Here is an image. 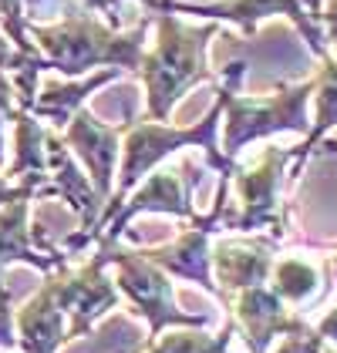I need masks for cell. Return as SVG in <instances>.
I'll list each match as a JSON object with an SVG mask.
<instances>
[{
  "mask_svg": "<svg viewBox=\"0 0 337 353\" xmlns=\"http://www.w3.org/2000/svg\"><path fill=\"white\" fill-rule=\"evenodd\" d=\"M155 41L145 48L139 64L142 84H145V114L155 121H168L172 108L202 81H213L209 68V41L216 37L220 24L189 28L172 10H155Z\"/></svg>",
  "mask_w": 337,
  "mask_h": 353,
  "instance_id": "1",
  "label": "cell"
},
{
  "mask_svg": "<svg viewBox=\"0 0 337 353\" xmlns=\"http://www.w3.org/2000/svg\"><path fill=\"white\" fill-rule=\"evenodd\" d=\"M37 51L48 57L51 71L64 78H81L91 68H118V71H139L148 37V17L132 30H115L102 24L95 10L68 14L57 24H28Z\"/></svg>",
  "mask_w": 337,
  "mask_h": 353,
  "instance_id": "2",
  "label": "cell"
},
{
  "mask_svg": "<svg viewBox=\"0 0 337 353\" xmlns=\"http://www.w3.org/2000/svg\"><path fill=\"white\" fill-rule=\"evenodd\" d=\"M307 155L297 148L267 145L253 162L233 168V202H226L223 229L229 232H267L280 243L290 232V202L283 199Z\"/></svg>",
  "mask_w": 337,
  "mask_h": 353,
  "instance_id": "3",
  "label": "cell"
},
{
  "mask_svg": "<svg viewBox=\"0 0 337 353\" xmlns=\"http://www.w3.org/2000/svg\"><path fill=\"white\" fill-rule=\"evenodd\" d=\"M247 74V64H229L223 71L226 78V108H223V152L226 159L236 162V155L260 138L293 132V135L307 138L310 132V114L307 105L314 98V78L300 84H280L277 91L263 94V98H247L240 94V84Z\"/></svg>",
  "mask_w": 337,
  "mask_h": 353,
  "instance_id": "4",
  "label": "cell"
},
{
  "mask_svg": "<svg viewBox=\"0 0 337 353\" xmlns=\"http://www.w3.org/2000/svg\"><path fill=\"white\" fill-rule=\"evenodd\" d=\"M98 245L108 256V270H115L118 293L148 323V336H159L172 326H209V316L186 313L179 306L175 290H172V276L162 266H155L142 245H122L118 239Z\"/></svg>",
  "mask_w": 337,
  "mask_h": 353,
  "instance_id": "5",
  "label": "cell"
},
{
  "mask_svg": "<svg viewBox=\"0 0 337 353\" xmlns=\"http://www.w3.org/2000/svg\"><path fill=\"white\" fill-rule=\"evenodd\" d=\"M226 202H229V179H220V189H216V202L206 216L189 219V229H182L175 239H168L162 245H142L145 256L162 266L172 279H186V283H196L202 286L213 299L223 303V290L216 286L213 279V236L223 232V219H226Z\"/></svg>",
  "mask_w": 337,
  "mask_h": 353,
  "instance_id": "6",
  "label": "cell"
},
{
  "mask_svg": "<svg viewBox=\"0 0 337 353\" xmlns=\"http://www.w3.org/2000/svg\"><path fill=\"white\" fill-rule=\"evenodd\" d=\"M51 279H55L57 290V303L68 313V336L71 340L88 336L95 323L122 303L118 283L108 279V256L102 245L95 249V256H88L78 266L51 270Z\"/></svg>",
  "mask_w": 337,
  "mask_h": 353,
  "instance_id": "7",
  "label": "cell"
},
{
  "mask_svg": "<svg viewBox=\"0 0 337 353\" xmlns=\"http://www.w3.org/2000/svg\"><path fill=\"white\" fill-rule=\"evenodd\" d=\"M155 10H172V14H196V17H206V21H233L240 24L247 37L256 34V24L263 17H277L283 14L287 21H293V28L300 30V37L310 44V51L317 57L331 54V41L324 28L307 14V7L300 0H216V3H175V0H159ZM152 10V14H155Z\"/></svg>",
  "mask_w": 337,
  "mask_h": 353,
  "instance_id": "8",
  "label": "cell"
},
{
  "mask_svg": "<svg viewBox=\"0 0 337 353\" xmlns=\"http://www.w3.org/2000/svg\"><path fill=\"white\" fill-rule=\"evenodd\" d=\"M186 172H189V162L175 165V168H159V172L152 168L139 185L128 192L122 209L108 219V225L102 229L98 243L122 239L125 225L135 216H142V212H166V216H179V219H196L199 212L193 205V189H196L199 175H186Z\"/></svg>",
  "mask_w": 337,
  "mask_h": 353,
  "instance_id": "9",
  "label": "cell"
},
{
  "mask_svg": "<svg viewBox=\"0 0 337 353\" xmlns=\"http://www.w3.org/2000/svg\"><path fill=\"white\" fill-rule=\"evenodd\" d=\"M226 310H229V316L236 323V333L243 336V343H247L250 353H267V347L277 336L300 333L307 326V316L287 310V303L267 283L233 293L226 299Z\"/></svg>",
  "mask_w": 337,
  "mask_h": 353,
  "instance_id": "10",
  "label": "cell"
},
{
  "mask_svg": "<svg viewBox=\"0 0 337 353\" xmlns=\"http://www.w3.org/2000/svg\"><path fill=\"white\" fill-rule=\"evenodd\" d=\"M277 239L273 236H260V232H240L213 243L209 256H213V279L223 290V306L226 299L240 290L250 286H263L270 283V272L277 263Z\"/></svg>",
  "mask_w": 337,
  "mask_h": 353,
  "instance_id": "11",
  "label": "cell"
},
{
  "mask_svg": "<svg viewBox=\"0 0 337 353\" xmlns=\"http://www.w3.org/2000/svg\"><path fill=\"white\" fill-rule=\"evenodd\" d=\"M122 135H125V125H105L84 105L75 111V118L64 128V141H68L71 155L81 162L88 179L95 182V189L102 192L105 205H108V199L115 192V175H118V159H122Z\"/></svg>",
  "mask_w": 337,
  "mask_h": 353,
  "instance_id": "12",
  "label": "cell"
},
{
  "mask_svg": "<svg viewBox=\"0 0 337 353\" xmlns=\"http://www.w3.org/2000/svg\"><path fill=\"white\" fill-rule=\"evenodd\" d=\"M14 330H17V347L24 353H57L68 336V313L57 303V290L51 272H44V283L34 296L14 310Z\"/></svg>",
  "mask_w": 337,
  "mask_h": 353,
  "instance_id": "13",
  "label": "cell"
},
{
  "mask_svg": "<svg viewBox=\"0 0 337 353\" xmlns=\"http://www.w3.org/2000/svg\"><path fill=\"white\" fill-rule=\"evenodd\" d=\"M122 74H125V71L108 68V71H98V74H91V78H84V81H68V84L48 81L41 91H37V98H34L30 111H34L37 118L51 121L55 128H68V121H71L75 111L84 105V98H88L91 91H98L102 84L122 78Z\"/></svg>",
  "mask_w": 337,
  "mask_h": 353,
  "instance_id": "14",
  "label": "cell"
},
{
  "mask_svg": "<svg viewBox=\"0 0 337 353\" xmlns=\"http://www.w3.org/2000/svg\"><path fill=\"white\" fill-rule=\"evenodd\" d=\"M324 266L314 263L307 256H280L273 263V272H270V290L287 303V306H307L317 296H324L320 283H324Z\"/></svg>",
  "mask_w": 337,
  "mask_h": 353,
  "instance_id": "15",
  "label": "cell"
},
{
  "mask_svg": "<svg viewBox=\"0 0 337 353\" xmlns=\"http://www.w3.org/2000/svg\"><path fill=\"white\" fill-rule=\"evenodd\" d=\"M14 162L7 165V179L24 175H48V128L37 121V114L28 108H14Z\"/></svg>",
  "mask_w": 337,
  "mask_h": 353,
  "instance_id": "16",
  "label": "cell"
},
{
  "mask_svg": "<svg viewBox=\"0 0 337 353\" xmlns=\"http://www.w3.org/2000/svg\"><path fill=\"white\" fill-rule=\"evenodd\" d=\"M236 336L233 316H226L220 333H209L206 326H172L159 336H148L145 347H135L132 353H229V343Z\"/></svg>",
  "mask_w": 337,
  "mask_h": 353,
  "instance_id": "17",
  "label": "cell"
},
{
  "mask_svg": "<svg viewBox=\"0 0 337 353\" xmlns=\"http://www.w3.org/2000/svg\"><path fill=\"white\" fill-rule=\"evenodd\" d=\"M327 347V340L317 333V326H304L300 333H290V336H283V343L277 347L273 353H324Z\"/></svg>",
  "mask_w": 337,
  "mask_h": 353,
  "instance_id": "18",
  "label": "cell"
},
{
  "mask_svg": "<svg viewBox=\"0 0 337 353\" xmlns=\"http://www.w3.org/2000/svg\"><path fill=\"white\" fill-rule=\"evenodd\" d=\"M317 333L327 340V343H337V306L334 310H327L324 316H320V323H317Z\"/></svg>",
  "mask_w": 337,
  "mask_h": 353,
  "instance_id": "19",
  "label": "cell"
},
{
  "mask_svg": "<svg viewBox=\"0 0 337 353\" xmlns=\"http://www.w3.org/2000/svg\"><path fill=\"white\" fill-rule=\"evenodd\" d=\"M324 270H327V279H331V286H334V283H337V252L327 259V263H324Z\"/></svg>",
  "mask_w": 337,
  "mask_h": 353,
  "instance_id": "20",
  "label": "cell"
},
{
  "mask_svg": "<svg viewBox=\"0 0 337 353\" xmlns=\"http://www.w3.org/2000/svg\"><path fill=\"white\" fill-rule=\"evenodd\" d=\"M91 10H102V14H108V0H84Z\"/></svg>",
  "mask_w": 337,
  "mask_h": 353,
  "instance_id": "21",
  "label": "cell"
},
{
  "mask_svg": "<svg viewBox=\"0 0 337 353\" xmlns=\"http://www.w3.org/2000/svg\"><path fill=\"white\" fill-rule=\"evenodd\" d=\"M324 353H337V347H324Z\"/></svg>",
  "mask_w": 337,
  "mask_h": 353,
  "instance_id": "22",
  "label": "cell"
},
{
  "mask_svg": "<svg viewBox=\"0 0 337 353\" xmlns=\"http://www.w3.org/2000/svg\"><path fill=\"white\" fill-rule=\"evenodd\" d=\"M0 353H7V350H0Z\"/></svg>",
  "mask_w": 337,
  "mask_h": 353,
  "instance_id": "23",
  "label": "cell"
}]
</instances>
